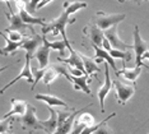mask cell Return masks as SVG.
Instances as JSON below:
<instances>
[{"label":"cell","mask_w":149,"mask_h":134,"mask_svg":"<svg viewBox=\"0 0 149 134\" xmlns=\"http://www.w3.org/2000/svg\"><path fill=\"white\" fill-rule=\"evenodd\" d=\"M140 74H141V67H135L134 69H129V68L124 67L123 69L118 72L117 75H124V78H126L127 81H130V82H133V83H135Z\"/></svg>","instance_id":"cell-21"},{"label":"cell","mask_w":149,"mask_h":134,"mask_svg":"<svg viewBox=\"0 0 149 134\" xmlns=\"http://www.w3.org/2000/svg\"><path fill=\"white\" fill-rule=\"evenodd\" d=\"M36 100H38V101H43L47 106H49V107H54V106H57V107H66V109L69 107V105H68L64 100L57 97V96H54V95L37 93L36 95Z\"/></svg>","instance_id":"cell-14"},{"label":"cell","mask_w":149,"mask_h":134,"mask_svg":"<svg viewBox=\"0 0 149 134\" xmlns=\"http://www.w3.org/2000/svg\"><path fill=\"white\" fill-rule=\"evenodd\" d=\"M86 128V126H83L82 124H79L78 121H74V125H73V129L72 132H70L69 134H80L82 133V130Z\"/></svg>","instance_id":"cell-36"},{"label":"cell","mask_w":149,"mask_h":134,"mask_svg":"<svg viewBox=\"0 0 149 134\" xmlns=\"http://www.w3.org/2000/svg\"><path fill=\"white\" fill-rule=\"evenodd\" d=\"M63 6H64V9L68 10V12L70 13V14H74V13H77L78 10L87 8L88 4H87L86 1H73V3L65 1V3L63 4Z\"/></svg>","instance_id":"cell-25"},{"label":"cell","mask_w":149,"mask_h":134,"mask_svg":"<svg viewBox=\"0 0 149 134\" xmlns=\"http://www.w3.org/2000/svg\"><path fill=\"white\" fill-rule=\"evenodd\" d=\"M1 1H4L6 5H8V8H12L10 6V0H1Z\"/></svg>","instance_id":"cell-41"},{"label":"cell","mask_w":149,"mask_h":134,"mask_svg":"<svg viewBox=\"0 0 149 134\" xmlns=\"http://www.w3.org/2000/svg\"><path fill=\"white\" fill-rule=\"evenodd\" d=\"M73 111H74V109H73L70 112H68V111H60V110H59V111H56V112H57V126L61 125L65 121V120L69 118L70 115H72Z\"/></svg>","instance_id":"cell-31"},{"label":"cell","mask_w":149,"mask_h":134,"mask_svg":"<svg viewBox=\"0 0 149 134\" xmlns=\"http://www.w3.org/2000/svg\"><path fill=\"white\" fill-rule=\"evenodd\" d=\"M10 102H12V109H10V111L6 112V114L4 115V119H8V118H10V116H13V115L22 116L26 112L27 106H28V102L27 101H24V100L12 98Z\"/></svg>","instance_id":"cell-16"},{"label":"cell","mask_w":149,"mask_h":134,"mask_svg":"<svg viewBox=\"0 0 149 134\" xmlns=\"http://www.w3.org/2000/svg\"><path fill=\"white\" fill-rule=\"evenodd\" d=\"M57 61H59V63H64V64L69 65V67H75V68H78V69H80L82 72L86 73L83 61H82V59H80L79 54H78L75 50H70V56L69 58H57Z\"/></svg>","instance_id":"cell-15"},{"label":"cell","mask_w":149,"mask_h":134,"mask_svg":"<svg viewBox=\"0 0 149 134\" xmlns=\"http://www.w3.org/2000/svg\"><path fill=\"white\" fill-rule=\"evenodd\" d=\"M6 68H9V67H4V68H0V73H1V72H3V70H5V69H6Z\"/></svg>","instance_id":"cell-42"},{"label":"cell","mask_w":149,"mask_h":134,"mask_svg":"<svg viewBox=\"0 0 149 134\" xmlns=\"http://www.w3.org/2000/svg\"><path fill=\"white\" fill-rule=\"evenodd\" d=\"M144 59H148V60H149V49H148L147 53H145V54L143 55V60H144Z\"/></svg>","instance_id":"cell-39"},{"label":"cell","mask_w":149,"mask_h":134,"mask_svg":"<svg viewBox=\"0 0 149 134\" xmlns=\"http://www.w3.org/2000/svg\"><path fill=\"white\" fill-rule=\"evenodd\" d=\"M133 36H134L133 37L134 39L133 50L135 51V63H136V67H144V68H148L149 69V67H147V65L143 63V55L148 51L149 45L141 39L140 32H139V26H135Z\"/></svg>","instance_id":"cell-3"},{"label":"cell","mask_w":149,"mask_h":134,"mask_svg":"<svg viewBox=\"0 0 149 134\" xmlns=\"http://www.w3.org/2000/svg\"><path fill=\"white\" fill-rule=\"evenodd\" d=\"M70 13L68 12V10L64 9V12L60 14L55 20H52V22H50L49 25H45L42 27V32L43 33H49V32H52L54 36H57V35H61L63 40L66 42L68 45V49L73 50L72 47V43H70V41L68 40L66 37V26L68 25H73L74 22H75V18H72L70 19Z\"/></svg>","instance_id":"cell-1"},{"label":"cell","mask_w":149,"mask_h":134,"mask_svg":"<svg viewBox=\"0 0 149 134\" xmlns=\"http://www.w3.org/2000/svg\"><path fill=\"white\" fill-rule=\"evenodd\" d=\"M75 121H78L79 124H82L83 126H92L96 124V120H94V116L88 114V112H82L75 118Z\"/></svg>","instance_id":"cell-26"},{"label":"cell","mask_w":149,"mask_h":134,"mask_svg":"<svg viewBox=\"0 0 149 134\" xmlns=\"http://www.w3.org/2000/svg\"><path fill=\"white\" fill-rule=\"evenodd\" d=\"M104 32V37L108 40V42L111 43L112 49H117V50H123V51H130L133 49V45H129L126 42H124L123 40L118 37L117 33V26H113L111 28H108Z\"/></svg>","instance_id":"cell-7"},{"label":"cell","mask_w":149,"mask_h":134,"mask_svg":"<svg viewBox=\"0 0 149 134\" xmlns=\"http://www.w3.org/2000/svg\"><path fill=\"white\" fill-rule=\"evenodd\" d=\"M68 70H69V73L72 77H83V75H87L84 72H82L75 67H69V65H68ZM88 77H89V75H88Z\"/></svg>","instance_id":"cell-34"},{"label":"cell","mask_w":149,"mask_h":134,"mask_svg":"<svg viewBox=\"0 0 149 134\" xmlns=\"http://www.w3.org/2000/svg\"><path fill=\"white\" fill-rule=\"evenodd\" d=\"M40 1H41V0H31V1H29V4L27 5V10H28L29 13H35L36 12V9H37V5L40 4Z\"/></svg>","instance_id":"cell-35"},{"label":"cell","mask_w":149,"mask_h":134,"mask_svg":"<svg viewBox=\"0 0 149 134\" xmlns=\"http://www.w3.org/2000/svg\"><path fill=\"white\" fill-rule=\"evenodd\" d=\"M73 78V86H78L80 91L86 92L87 95H91V89L88 87V75H83V77H72Z\"/></svg>","instance_id":"cell-22"},{"label":"cell","mask_w":149,"mask_h":134,"mask_svg":"<svg viewBox=\"0 0 149 134\" xmlns=\"http://www.w3.org/2000/svg\"><path fill=\"white\" fill-rule=\"evenodd\" d=\"M110 55L113 58V59H121L123 60V64L125 67V63L131 60V53L130 51H123V50H117V49H111L110 51Z\"/></svg>","instance_id":"cell-24"},{"label":"cell","mask_w":149,"mask_h":134,"mask_svg":"<svg viewBox=\"0 0 149 134\" xmlns=\"http://www.w3.org/2000/svg\"><path fill=\"white\" fill-rule=\"evenodd\" d=\"M13 123V119H4V120H0V134H5L8 133L9 128H10Z\"/></svg>","instance_id":"cell-30"},{"label":"cell","mask_w":149,"mask_h":134,"mask_svg":"<svg viewBox=\"0 0 149 134\" xmlns=\"http://www.w3.org/2000/svg\"><path fill=\"white\" fill-rule=\"evenodd\" d=\"M0 36L4 37V40H5V42H6V45H5L4 47H1V49H0V54H1V55H10V54H14L15 51L18 50L19 47H21V43H22V42H14V41L9 40L8 36H6L4 32H1V31H0Z\"/></svg>","instance_id":"cell-20"},{"label":"cell","mask_w":149,"mask_h":134,"mask_svg":"<svg viewBox=\"0 0 149 134\" xmlns=\"http://www.w3.org/2000/svg\"><path fill=\"white\" fill-rule=\"evenodd\" d=\"M57 77H59V73H57V70L54 67L49 68V69L46 68V72H45V75H43L42 81L46 86H49V84H51Z\"/></svg>","instance_id":"cell-27"},{"label":"cell","mask_w":149,"mask_h":134,"mask_svg":"<svg viewBox=\"0 0 149 134\" xmlns=\"http://www.w3.org/2000/svg\"><path fill=\"white\" fill-rule=\"evenodd\" d=\"M93 46V49L94 51H96V63H107L108 65H110L111 68H112V70L116 73V75L118 74V70H117V68H116V64H115V59L112 56L110 55V53L108 51H106L104 49H102V47H100V46H96V45H92Z\"/></svg>","instance_id":"cell-11"},{"label":"cell","mask_w":149,"mask_h":134,"mask_svg":"<svg viewBox=\"0 0 149 134\" xmlns=\"http://www.w3.org/2000/svg\"><path fill=\"white\" fill-rule=\"evenodd\" d=\"M22 78H26L27 82H28V83H31V84H33V82H35V75H33V72L31 69V56H29V55H27V54H26V63H24V65H23V68H22V72L17 75V77L12 82H9L8 84H5L4 87L0 89V93H4V92L9 87H12L13 84L17 83V82H18L19 79H22Z\"/></svg>","instance_id":"cell-6"},{"label":"cell","mask_w":149,"mask_h":134,"mask_svg":"<svg viewBox=\"0 0 149 134\" xmlns=\"http://www.w3.org/2000/svg\"><path fill=\"white\" fill-rule=\"evenodd\" d=\"M118 3H124L125 0H117ZM131 1H134V3H136V4H140V0H131Z\"/></svg>","instance_id":"cell-40"},{"label":"cell","mask_w":149,"mask_h":134,"mask_svg":"<svg viewBox=\"0 0 149 134\" xmlns=\"http://www.w3.org/2000/svg\"><path fill=\"white\" fill-rule=\"evenodd\" d=\"M4 33H6L8 39L12 40V41H14V42H22V41L24 40V35H23V33H21L19 31H17V29L5 28Z\"/></svg>","instance_id":"cell-28"},{"label":"cell","mask_w":149,"mask_h":134,"mask_svg":"<svg viewBox=\"0 0 149 134\" xmlns=\"http://www.w3.org/2000/svg\"><path fill=\"white\" fill-rule=\"evenodd\" d=\"M45 72H46V69H41V68H40V69H37L35 73H33V75H35V82H33L31 89H35L36 88V84L38 83L40 81H42L43 75H45Z\"/></svg>","instance_id":"cell-32"},{"label":"cell","mask_w":149,"mask_h":134,"mask_svg":"<svg viewBox=\"0 0 149 134\" xmlns=\"http://www.w3.org/2000/svg\"><path fill=\"white\" fill-rule=\"evenodd\" d=\"M126 18V14H111V13H104V12H97L96 18L93 19V23L96 25L100 29L106 31L113 26H117L120 22Z\"/></svg>","instance_id":"cell-2"},{"label":"cell","mask_w":149,"mask_h":134,"mask_svg":"<svg viewBox=\"0 0 149 134\" xmlns=\"http://www.w3.org/2000/svg\"><path fill=\"white\" fill-rule=\"evenodd\" d=\"M6 134H14V133H12V132H8V133H6Z\"/></svg>","instance_id":"cell-43"},{"label":"cell","mask_w":149,"mask_h":134,"mask_svg":"<svg viewBox=\"0 0 149 134\" xmlns=\"http://www.w3.org/2000/svg\"><path fill=\"white\" fill-rule=\"evenodd\" d=\"M5 15H6V18H8V20H9L10 29H17V31H19V29H26V28L33 29V26H29V25H27V23L23 22L18 13H14V12L12 10V8H9V13L5 12Z\"/></svg>","instance_id":"cell-13"},{"label":"cell","mask_w":149,"mask_h":134,"mask_svg":"<svg viewBox=\"0 0 149 134\" xmlns=\"http://www.w3.org/2000/svg\"><path fill=\"white\" fill-rule=\"evenodd\" d=\"M78 54H79L80 59H82V61H83V65H84V69H86L87 75H91V77H92L94 73L100 72V68H98L97 63L93 59H91L89 56H87V55H84L82 53H78Z\"/></svg>","instance_id":"cell-19"},{"label":"cell","mask_w":149,"mask_h":134,"mask_svg":"<svg viewBox=\"0 0 149 134\" xmlns=\"http://www.w3.org/2000/svg\"><path fill=\"white\" fill-rule=\"evenodd\" d=\"M79 114H80V110H74V111L72 112V115H70L69 118H68L60 126H57L56 132L54 133V134H69L70 132H72V129H73V125H74V121H75V118Z\"/></svg>","instance_id":"cell-18"},{"label":"cell","mask_w":149,"mask_h":134,"mask_svg":"<svg viewBox=\"0 0 149 134\" xmlns=\"http://www.w3.org/2000/svg\"><path fill=\"white\" fill-rule=\"evenodd\" d=\"M107 121H108V120H106V121H104L103 124L101 125L93 134H113L112 129H111L110 126H107Z\"/></svg>","instance_id":"cell-33"},{"label":"cell","mask_w":149,"mask_h":134,"mask_svg":"<svg viewBox=\"0 0 149 134\" xmlns=\"http://www.w3.org/2000/svg\"><path fill=\"white\" fill-rule=\"evenodd\" d=\"M112 87H113V84L110 77V65L106 63L104 64V83L98 88V92H97L100 105H101V112H104V100H106L107 95L110 93V91L112 89Z\"/></svg>","instance_id":"cell-8"},{"label":"cell","mask_w":149,"mask_h":134,"mask_svg":"<svg viewBox=\"0 0 149 134\" xmlns=\"http://www.w3.org/2000/svg\"><path fill=\"white\" fill-rule=\"evenodd\" d=\"M112 84H113L115 92H116L117 102L120 105H125V104H126L129 100L133 97V95L135 93V89H136V86H135V83L127 84V83L121 82L120 79L112 81Z\"/></svg>","instance_id":"cell-4"},{"label":"cell","mask_w":149,"mask_h":134,"mask_svg":"<svg viewBox=\"0 0 149 134\" xmlns=\"http://www.w3.org/2000/svg\"><path fill=\"white\" fill-rule=\"evenodd\" d=\"M51 1H54V0H41V1H40V4L37 5V9H36V10L42 9L43 6H46L47 4H49V3H51Z\"/></svg>","instance_id":"cell-38"},{"label":"cell","mask_w":149,"mask_h":134,"mask_svg":"<svg viewBox=\"0 0 149 134\" xmlns=\"http://www.w3.org/2000/svg\"><path fill=\"white\" fill-rule=\"evenodd\" d=\"M19 121H21V126L23 130L32 132V130H36V129H42L41 124H40V119H37L36 116V107L33 105L28 104L26 112L21 116Z\"/></svg>","instance_id":"cell-5"},{"label":"cell","mask_w":149,"mask_h":134,"mask_svg":"<svg viewBox=\"0 0 149 134\" xmlns=\"http://www.w3.org/2000/svg\"><path fill=\"white\" fill-rule=\"evenodd\" d=\"M41 42H42V37L33 32L32 37H27V39H24L22 41L21 47H19V49L24 50L26 54L29 55V56H31V59H32L33 55H35V53H36V50L38 49L40 45H41Z\"/></svg>","instance_id":"cell-10"},{"label":"cell","mask_w":149,"mask_h":134,"mask_svg":"<svg viewBox=\"0 0 149 134\" xmlns=\"http://www.w3.org/2000/svg\"><path fill=\"white\" fill-rule=\"evenodd\" d=\"M83 33L89 37L92 45H96V46L102 47V42H103V39H104V32L102 29L98 28L93 22H91L88 26L84 27Z\"/></svg>","instance_id":"cell-9"},{"label":"cell","mask_w":149,"mask_h":134,"mask_svg":"<svg viewBox=\"0 0 149 134\" xmlns=\"http://www.w3.org/2000/svg\"><path fill=\"white\" fill-rule=\"evenodd\" d=\"M102 49H104L106 51H110L111 49H112V46H111V43L108 42V40L104 37L103 39V42H102Z\"/></svg>","instance_id":"cell-37"},{"label":"cell","mask_w":149,"mask_h":134,"mask_svg":"<svg viewBox=\"0 0 149 134\" xmlns=\"http://www.w3.org/2000/svg\"><path fill=\"white\" fill-rule=\"evenodd\" d=\"M43 43V42H42ZM33 58H36L37 61L40 64V68L41 69H46L47 65H49V58H50V47L47 46L46 43H43L42 46H40L38 49L36 50Z\"/></svg>","instance_id":"cell-17"},{"label":"cell","mask_w":149,"mask_h":134,"mask_svg":"<svg viewBox=\"0 0 149 134\" xmlns=\"http://www.w3.org/2000/svg\"><path fill=\"white\" fill-rule=\"evenodd\" d=\"M54 68L57 70V73H59V75H64V77L66 78L68 81L70 82V83H73V78H72V75H70L69 73V70H68V65H64V64H60V65H52Z\"/></svg>","instance_id":"cell-29"},{"label":"cell","mask_w":149,"mask_h":134,"mask_svg":"<svg viewBox=\"0 0 149 134\" xmlns=\"http://www.w3.org/2000/svg\"><path fill=\"white\" fill-rule=\"evenodd\" d=\"M42 42L43 43H46L47 46L50 47V50H57V51H60L61 54H64V50H65V47L68 49V45L66 42L64 40H59V41H54V42H50L49 40L46 39V36H42Z\"/></svg>","instance_id":"cell-23"},{"label":"cell","mask_w":149,"mask_h":134,"mask_svg":"<svg viewBox=\"0 0 149 134\" xmlns=\"http://www.w3.org/2000/svg\"><path fill=\"white\" fill-rule=\"evenodd\" d=\"M49 111L50 118L46 120H40V124H41V128L46 132V134H54L57 129V112L52 107H49Z\"/></svg>","instance_id":"cell-12"}]
</instances>
